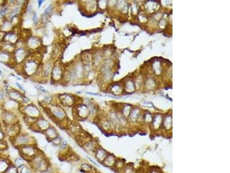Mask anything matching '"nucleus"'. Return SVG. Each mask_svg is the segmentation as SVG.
Masks as SVG:
<instances>
[{"label":"nucleus","mask_w":230,"mask_h":173,"mask_svg":"<svg viewBox=\"0 0 230 173\" xmlns=\"http://www.w3.org/2000/svg\"><path fill=\"white\" fill-rule=\"evenodd\" d=\"M46 109L50 116L53 118L55 121L61 122L67 120L66 112L58 104H49V107Z\"/></svg>","instance_id":"obj_3"},{"label":"nucleus","mask_w":230,"mask_h":173,"mask_svg":"<svg viewBox=\"0 0 230 173\" xmlns=\"http://www.w3.org/2000/svg\"><path fill=\"white\" fill-rule=\"evenodd\" d=\"M2 121L4 124L7 125H13L15 124H17V117L14 113H12L9 111H6L2 113Z\"/></svg>","instance_id":"obj_10"},{"label":"nucleus","mask_w":230,"mask_h":173,"mask_svg":"<svg viewBox=\"0 0 230 173\" xmlns=\"http://www.w3.org/2000/svg\"><path fill=\"white\" fill-rule=\"evenodd\" d=\"M39 89H40V91H42V92H47V91H46V89H44V88L43 87H42V86H40V87H39Z\"/></svg>","instance_id":"obj_39"},{"label":"nucleus","mask_w":230,"mask_h":173,"mask_svg":"<svg viewBox=\"0 0 230 173\" xmlns=\"http://www.w3.org/2000/svg\"><path fill=\"white\" fill-rule=\"evenodd\" d=\"M4 39L7 43L15 44L18 41V35L14 32H9L5 35Z\"/></svg>","instance_id":"obj_18"},{"label":"nucleus","mask_w":230,"mask_h":173,"mask_svg":"<svg viewBox=\"0 0 230 173\" xmlns=\"http://www.w3.org/2000/svg\"><path fill=\"white\" fill-rule=\"evenodd\" d=\"M4 138H5V134L2 130H0V141H3Z\"/></svg>","instance_id":"obj_37"},{"label":"nucleus","mask_w":230,"mask_h":173,"mask_svg":"<svg viewBox=\"0 0 230 173\" xmlns=\"http://www.w3.org/2000/svg\"><path fill=\"white\" fill-rule=\"evenodd\" d=\"M12 28V24L11 22L6 21L1 26V31H9Z\"/></svg>","instance_id":"obj_28"},{"label":"nucleus","mask_w":230,"mask_h":173,"mask_svg":"<svg viewBox=\"0 0 230 173\" xmlns=\"http://www.w3.org/2000/svg\"><path fill=\"white\" fill-rule=\"evenodd\" d=\"M1 71L0 70V76H1Z\"/></svg>","instance_id":"obj_42"},{"label":"nucleus","mask_w":230,"mask_h":173,"mask_svg":"<svg viewBox=\"0 0 230 173\" xmlns=\"http://www.w3.org/2000/svg\"><path fill=\"white\" fill-rule=\"evenodd\" d=\"M43 1H39V8H40L41 7V5L43 3Z\"/></svg>","instance_id":"obj_41"},{"label":"nucleus","mask_w":230,"mask_h":173,"mask_svg":"<svg viewBox=\"0 0 230 173\" xmlns=\"http://www.w3.org/2000/svg\"><path fill=\"white\" fill-rule=\"evenodd\" d=\"M92 173V172H91V173Z\"/></svg>","instance_id":"obj_43"},{"label":"nucleus","mask_w":230,"mask_h":173,"mask_svg":"<svg viewBox=\"0 0 230 173\" xmlns=\"http://www.w3.org/2000/svg\"><path fill=\"white\" fill-rule=\"evenodd\" d=\"M52 65L50 62H46L40 68V73L42 78L47 79L51 73Z\"/></svg>","instance_id":"obj_15"},{"label":"nucleus","mask_w":230,"mask_h":173,"mask_svg":"<svg viewBox=\"0 0 230 173\" xmlns=\"http://www.w3.org/2000/svg\"><path fill=\"white\" fill-rule=\"evenodd\" d=\"M102 127L105 129H109L110 127V123L108 121L104 122V123L102 124Z\"/></svg>","instance_id":"obj_35"},{"label":"nucleus","mask_w":230,"mask_h":173,"mask_svg":"<svg viewBox=\"0 0 230 173\" xmlns=\"http://www.w3.org/2000/svg\"><path fill=\"white\" fill-rule=\"evenodd\" d=\"M41 40L37 37H29L26 41V48L29 50H35L39 48Z\"/></svg>","instance_id":"obj_12"},{"label":"nucleus","mask_w":230,"mask_h":173,"mask_svg":"<svg viewBox=\"0 0 230 173\" xmlns=\"http://www.w3.org/2000/svg\"><path fill=\"white\" fill-rule=\"evenodd\" d=\"M9 96L10 99L13 100H15L16 102L21 101L23 100L22 94L20 92L17 91L16 90H12L10 91L9 92Z\"/></svg>","instance_id":"obj_22"},{"label":"nucleus","mask_w":230,"mask_h":173,"mask_svg":"<svg viewBox=\"0 0 230 173\" xmlns=\"http://www.w3.org/2000/svg\"><path fill=\"white\" fill-rule=\"evenodd\" d=\"M20 132V126L18 124H15L11 125H7L6 133L11 138H13L17 136Z\"/></svg>","instance_id":"obj_14"},{"label":"nucleus","mask_w":230,"mask_h":173,"mask_svg":"<svg viewBox=\"0 0 230 173\" xmlns=\"http://www.w3.org/2000/svg\"><path fill=\"white\" fill-rule=\"evenodd\" d=\"M7 11H8V8L5 7L3 8L1 11H0V17H2L4 15L7 13Z\"/></svg>","instance_id":"obj_34"},{"label":"nucleus","mask_w":230,"mask_h":173,"mask_svg":"<svg viewBox=\"0 0 230 173\" xmlns=\"http://www.w3.org/2000/svg\"><path fill=\"white\" fill-rule=\"evenodd\" d=\"M63 73H64V69L63 68L62 65L59 64H55L53 66L52 69L51 71V80L52 81H61L63 79Z\"/></svg>","instance_id":"obj_9"},{"label":"nucleus","mask_w":230,"mask_h":173,"mask_svg":"<svg viewBox=\"0 0 230 173\" xmlns=\"http://www.w3.org/2000/svg\"><path fill=\"white\" fill-rule=\"evenodd\" d=\"M28 52V49L26 47H19L15 48L13 54V58L15 63L17 64L24 63L27 58Z\"/></svg>","instance_id":"obj_7"},{"label":"nucleus","mask_w":230,"mask_h":173,"mask_svg":"<svg viewBox=\"0 0 230 173\" xmlns=\"http://www.w3.org/2000/svg\"><path fill=\"white\" fill-rule=\"evenodd\" d=\"M33 22L35 24H37V23L38 22V18L37 17V13L35 12H34L33 13Z\"/></svg>","instance_id":"obj_36"},{"label":"nucleus","mask_w":230,"mask_h":173,"mask_svg":"<svg viewBox=\"0 0 230 173\" xmlns=\"http://www.w3.org/2000/svg\"><path fill=\"white\" fill-rule=\"evenodd\" d=\"M82 129L81 128L80 126L77 124H70L69 126V130L70 132L71 133L72 135H76V137L78 136L81 132Z\"/></svg>","instance_id":"obj_23"},{"label":"nucleus","mask_w":230,"mask_h":173,"mask_svg":"<svg viewBox=\"0 0 230 173\" xmlns=\"http://www.w3.org/2000/svg\"><path fill=\"white\" fill-rule=\"evenodd\" d=\"M82 147L84 148L85 151L87 152H95V150L97 149V144L95 141L93 140H89L87 142H86L84 144L82 145Z\"/></svg>","instance_id":"obj_17"},{"label":"nucleus","mask_w":230,"mask_h":173,"mask_svg":"<svg viewBox=\"0 0 230 173\" xmlns=\"http://www.w3.org/2000/svg\"><path fill=\"white\" fill-rule=\"evenodd\" d=\"M14 165H15L17 169H21L23 166H25V160L24 159L20 157H17L16 158L14 162Z\"/></svg>","instance_id":"obj_26"},{"label":"nucleus","mask_w":230,"mask_h":173,"mask_svg":"<svg viewBox=\"0 0 230 173\" xmlns=\"http://www.w3.org/2000/svg\"><path fill=\"white\" fill-rule=\"evenodd\" d=\"M63 139L60 136H58L55 139L52 140L51 142L54 146H59Z\"/></svg>","instance_id":"obj_30"},{"label":"nucleus","mask_w":230,"mask_h":173,"mask_svg":"<svg viewBox=\"0 0 230 173\" xmlns=\"http://www.w3.org/2000/svg\"><path fill=\"white\" fill-rule=\"evenodd\" d=\"M93 167L88 163H82L80 167V171L83 173H89L93 170Z\"/></svg>","instance_id":"obj_25"},{"label":"nucleus","mask_w":230,"mask_h":173,"mask_svg":"<svg viewBox=\"0 0 230 173\" xmlns=\"http://www.w3.org/2000/svg\"><path fill=\"white\" fill-rule=\"evenodd\" d=\"M31 170V168L25 165L20 169V173H32Z\"/></svg>","instance_id":"obj_32"},{"label":"nucleus","mask_w":230,"mask_h":173,"mask_svg":"<svg viewBox=\"0 0 230 173\" xmlns=\"http://www.w3.org/2000/svg\"><path fill=\"white\" fill-rule=\"evenodd\" d=\"M11 139L12 143L17 148L35 143L33 138L27 134H19L17 136Z\"/></svg>","instance_id":"obj_5"},{"label":"nucleus","mask_w":230,"mask_h":173,"mask_svg":"<svg viewBox=\"0 0 230 173\" xmlns=\"http://www.w3.org/2000/svg\"><path fill=\"white\" fill-rule=\"evenodd\" d=\"M24 114L26 117L30 118L37 119L40 117V111L37 107L34 106L32 104L26 105L22 109Z\"/></svg>","instance_id":"obj_8"},{"label":"nucleus","mask_w":230,"mask_h":173,"mask_svg":"<svg viewBox=\"0 0 230 173\" xmlns=\"http://www.w3.org/2000/svg\"><path fill=\"white\" fill-rule=\"evenodd\" d=\"M53 8H54L53 5L52 4H50V5H48V7L44 10V15H47V16L51 15L52 12V11H53Z\"/></svg>","instance_id":"obj_31"},{"label":"nucleus","mask_w":230,"mask_h":173,"mask_svg":"<svg viewBox=\"0 0 230 173\" xmlns=\"http://www.w3.org/2000/svg\"><path fill=\"white\" fill-rule=\"evenodd\" d=\"M7 144L4 140L0 141V151H5L7 149Z\"/></svg>","instance_id":"obj_33"},{"label":"nucleus","mask_w":230,"mask_h":173,"mask_svg":"<svg viewBox=\"0 0 230 173\" xmlns=\"http://www.w3.org/2000/svg\"><path fill=\"white\" fill-rule=\"evenodd\" d=\"M40 58L32 56L27 58L22 65V70L27 76L35 75L40 68Z\"/></svg>","instance_id":"obj_1"},{"label":"nucleus","mask_w":230,"mask_h":173,"mask_svg":"<svg viewBox=\"0 0 230 173\" xmlns=\"http://www.w3.org/2000/svg\"><path fill=\"white\" fill-rule=\"evenodd\" d=\"M4 173H18V170L14 165L11 164Z\"/></svg>","instance_id":"obj_29"},{"label":"nucleus","mask_w":230,"mask_h":173,"mask_svg":"<svg viewBox=\"0 0 230 173\" xmlns=\"http://www.w3.org/2000/svg\"><path fill=\"white\" fill-rule=\"evenodd\" d=\"M30 166L31 169L43 173L49 168V162L44 155L39 153L36 155L30 162Z\"/></svg>","instance_id":"obj_2"},{"label":"nucleus","mask_w":230,"mask_h":173,"mask_svg":"<svg viewBox=\"0 0 230 173\" xmlns=\"http://www.w3.org/2000/svg\"><path fill=\"white\" fill-rule=\"evenodd\" d=\"M59 99L61 104L65 106H71L73 105V104H74L76 102V99L74 96L68 94L60 95L59 96Z\"/></svg>","instance_id":"obj_13"},{"label":"nucleus","mask_w":230,"mask_h":173,"mask_svg":"<svg viewBox=\"0 0 230 173\" xmlns=\"http://www.w3.org/2000/svg\"><path fill=\"white\" fill-rule=\"evenodd\" d=\"M95 158L99 162H103L104 160L106 158L107 156V153L106 151L101 148H97V149L95 151Z\"/></svg>","instance_id":"obj_19"},{"label":"nucleus","mask_w":230,"mask_h":173,"mask_svg":"<svg viewBox=\"0 0 230 173\" xmlns=\"http://www.w3.org/2000/svg\"><path fill=\"white\" fill-rule=\"evenodd\" d=\"M103 162L105 166H113L115 163V157L113 155H108Z\"/></svg>","instance_id":"obj_24"},{"label":"nucleus","mask_w":230,"mask_h":173,"mask_svg":"<svg viewBox=\"0 0 230 173\" xmlns=\"http://www.w3.org/2000/svg\"><path fill=\"white\" fill-rule=\"evenodd\" d=\"M0 130H1V126H0Z\"/></svg>","instance_id":"obj_44"},{"label":"nucleus","mask_w":230,"mask_h":173,"mask_svg":"<svg viewBox=\"0 0 230 173\" xmlns=\"http://www.w3.org/2000/svg\"><path fill=\"white\" fill-rule=\"evenodd\" d=\"M31 126H34L33 128L37 130L40 132H44L46 129L50 127V123L43 117H39L37 118L36 121L31 125Z\"/></svg>","instance_id":"obj_11"},{"label":"nucleus","mask_w":230,"mask_h":173,"mask_svg":"<svg viewBox=\"0 0 230 173\" xmlns=\"http://www.w3.org/2000/svg\"><path fill=\"white\" fill-rule=\"evenodd\" d=\"M93 2V1H85L84 7L85 10L87 12L92 11L94 9L95 3Z\"/></svg>","instance_id":"obj_27"},{"label":"nucleus","mask_w":230,"mask_h":173,"mask_svg":"<svg viewBox=\"0 0 230 173\" xmlns=\"http://www.w3.org/2000/svg\"><path fill=\"white\" fill-rule=\"evenodd\" d=\"M19 154L24 160L30 162L32 159L39 153L35 144L27 145L18 148Z\"/></svg>","instance_id":"obj_4"},{"label":"nucleus","mask_w":230,"mask_h":173,"mask_svg":"<svg viewBox=\"0 0 230 173\" xmlns=\"http://www.w3.org/2000/svg\"><path fill=\"white\" fill-rule=\"evenodd\" d=\"M11 164L6 158L0 157V173H4Z\"/></svg>","instance_id":"obj_21"},{"label":"nucleus","mask_w":230,"mask_h":173,"mask_svg":"<svg viewBox=\"0 0 230 173\" xmlns=\"http://www.w3.org/2000/svg\"><path fill=\"white\" fill-rule=\"evenodd\" d=\"M16 85H17V87H18V88L20 89V90H22V91H24V89H23V87H22V86L20 84H19V83H16Z\"/></svg>","instance_id":"obj_38"},{"label":"nucleus","mask_w":230,"mask_h":173,"mask_svg":"<svg viewBox=\"0 0 230 173\" xmlns=\"http://www.w3.org/2000/svg\"><path fill=\"white\" fill-rule=\"evenodd\" d=\"M89 115L90 111L86 104L81 103L76 105V108L74 110V116L77 120L86 119Z\"/></svg>","instance_id":"obj_6"},{"label":"nucleus","mask_w":230,"mask_h":173,"mask_svg":"<svg viewBox=\"0 0 230 173\" xmlns=\"http://www.w3.org/2000/svg\"></svg>","instance_id":"obj_45"},{"label":"nucleus","mask_w":230,"mask_h":173,"mask_svg":"<svg viewBox=\"0 0 230 173\" xmlns=\"http://www.w3.org/2000/svg\"><path fill=\"white\" fill-rule=\"evenodd\" d=\"M13 56L7 52H4L3 50L0 51V63H8L11 61Z\"/></svg>","instance_id":"obj_20"},{"label":"nucleus","mask_w":230,"mask_h":173,"mask_svg":"<svg viewBox=\"0 0 230 173\" xmlns=\"http://www.w3.org/2000/svg\"><path fill=\"white\" fill-rule=\"evenodd\" d=\"M44 135L48 141H51L58 136V133L53 126H50L44 132Z\"/></svg>","instance_id":"obj_16"},{"label":"nucleus","mask_w":230,"mask_h":173,"mask_svg":"<svg viewBox=\"0 0 230 173\" xmlns=\"http://www.w3.org/2000/svg\"><path fill=\"white\" fill-rule=\"evenodd\" d=\"M4 91H1V93H0V98H1V99H3V98H4Z\"/></svg>","instance_id":"obj_40"}]
</instances>
